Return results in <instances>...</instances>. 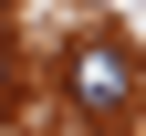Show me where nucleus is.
Masks as SVG:
<instances>
[{
  "instance_id": "nucleus-1",
  "label": "nucleus",
  "mask_w": 146,
  "mask_h": 136,
  "mask_svg": "<svg viewBox=\"0 0 146 136\" xmlns=\"http://www.w3.org/2000/svg\"><path fill=\"white\" fill-rule=\"evenodd\" d=\"M63 84H73V105L94 115V126H115V115L136 105V52H125L115 31H94V42H84V52L63 63Z\"/></svg>"
},
{
  "instance_id": "nucleus-2",
  "label": "nucleus",
  "mask_w": 146,
  "mask_h": 136,
  "mask_svg": "<svg viewBox=\"0 0 146 136\" xmlns=\"http://www.w3.org/2000/svg\"><path fill=\"white\" fill-rule=\"evenodd\" d=\"M0 105H11V42H0Z\"/></svg>"
}]
</instances>
